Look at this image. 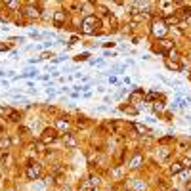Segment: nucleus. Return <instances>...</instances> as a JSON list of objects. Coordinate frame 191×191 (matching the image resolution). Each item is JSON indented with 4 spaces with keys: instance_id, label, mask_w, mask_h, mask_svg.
Wrapping results in <instances>:
<instances>
[{
    "instance_id": "1",
    "label": "nucleus",
    "mask_w": 191,
    "mask_h": 191,
    "mask_svg": "<svg viewBox=\"0 0 191 191\" xmlns=\"http://www.w3.org/2000/svg\"><path fill=\"white\" fill-rule=\"evenodd\" d=\"M97 25H99L97 17H96V15H88V17H84V21H82V32L84 34H92Z\"/></svg>"
},
{
    "instance_id": "2",
    "label": "nucleus",
    "mask_w": 191,
    "mask_h": 191,
    "mask_svg": "<svg viewBox=\"0 0 191 191\" xmlns=\"http://www.w3.org/2000/svg\"><path fill=\"white\" fill-rule=\"evenodd\" d=\"M166 31H168V27L164 25L162 19H155V21H151V32L155 34V36H159L160 40H162V36L166 34Z\"/></svg>"
},
{
    "instance_id": "3",
    "label": "nucleus",
    "mask_w": 191,
    "mask_h": 191,
    "mask_svg": "<svg viewBox=\"0 0 191 191\" xmlns=\"http://www.w3.org/2000/svg\"><path fill=\"white\" fill-rule=\"evenodd\" d=\"M57 140V130L56 128H46L42 132V143H52Z\"/></svg>"
},
{
    "instance_id": "4",
    "label": "nucleus",
    "mask_w": 191,
    "mask_h": 191,
    "mask_svg": "<svg viewBox=\"0 0 191 191\" xmlns=\"http://www.w3.org/2000/svg\"><path fill=\"white\" fill-rule=\"evenodd\" d=\"M40 176V164H29L27 166V178L29 180H36Z\"/></svg>"
},
{
    "instance_id": "5",
    "label": "nucleus",
    "mask_w": 191,
    "mask_h": 191,
    "mask_svg": "<svg viewBox=\"0 0 191 191\" xmlns=\"http://www.w3.org/2000/svg\"><path fill=\"white\" fill-rule=\"evenodd\" d=\"M63 23H65V12H63V10H59V12L54 13V25H56V27H61Z\"/></svg>"
},
{
    "instance_id": "6",
    "label": "nucleus",
    "mask_w": 191,
    "mask_h": 191,
    "mask_svg": "<svg viewBox=\"0 0 191 191\" xmlns=\"http://www.w3.org/2000/svg\"><path fill=\"white\" fill-rule=\"evenodd\" d=\"M10 145H12L10 138L2 136V138H0V153H2V155H4V153H8V151H10Z\"/></svg>"
},
{
    "instance_id": "7",
    "label": "nucleus",
    "mask_w": 191,
    "mask_h": 191,
    "mask_svg": "<svg viewBox=\"0 0 191 191\" xmlns=\"http://www.w3.org/2000/svg\"><path fill=\"white\" fill-rule=\"evenodd\" d=\"M63 141H65V145L67 147H76V140H75V136L73 134H63Z\"/></svg>"
},
{
    "instance_id": "8",
    "label": "nucleus",
    "mask_w": 191,
    "mask_h": 191,
    "mask_svg": "<svg viewBox=\"0 0 191 191\" xmlns=\"http://www.w3.org/2000/svg\"><path fill=\"white\" fill-rule=\"evenodd\" d=\"M178 23H180V17H178V15H166V17H164V25L166 27L178 25Z\"/></svg>"
},
{
    "instance_id": "9",
    "label": "nucleus",
    "mask_w": 191,
    "mask_h": 191,
    "mask_svg": "<svg viewBox=\"0 0 191 191\" xmlns=\"http://www.w3.org/2000/svg\"><path fill=\"white\" fill-rule=\"evenodd\" d=\"M143 162V157H141L140 153L138 155H134V159H132V162H130V168H138V166Z\"/></svg>"
},
{
    "instance_id": "10",
    "label": "nucleus",
    "mask_w": 191,
    "mask_h": 191,
    "mask_svg": "<svg viewBox=\"0 0 191 191\" xmlns=\"http://www.w3.org/2000/svg\"><path fill=\"white\" fill-rule=\"evenodd\" d=\"M23 13H25L27 17H38V15H40L36 8H25V12H23Z\"/></svg>"
},
{
    "instance_id": "11",
    "label": "nucleus",
    "mask_w": 191,
    "mask_h": 191,
    "mask_svg": "<svg viewBox=\"0 0 191 191\" xmlns=\"http://www.w3.org/2000/svg\"><path fill=\"white\" fill-rule=\"evenodd\" d=\"M182 170H184L182 162H174V164H170V174H180Z\"/></svg>"
},
{
    "instance_id": "12",
    "label": "nucleus",
    "mask_w": 191,
    "mask_h": 191,
    "mask_svg": "<svg viewBox=\"0 0 191 191\" xmlns=\"http://www.w3.org/2000/svg\"><path fill=\"white\" fill-rule=\"evenodd\" d=\"M6 113L10 115V121H13V122H17L19 119H21V115H19L17 111H12V109H6Z\"/></svg>"
},
{
    "instance_id": "13",
    "label": "nucleus",
    "mask_w": 191,
    "mask_h": 191,
    "mask_svg": "<svg viewBox=\"0 0 191 191\" xmlns=\"http://www.w3.org/2000/svg\"><path fill=\"white\" fill-rule=\"evenodd\" d=\"M166 67H168V69H174V71H180V69H182V65H180V63H176V61H170V59L166 61Z\"/></svg>"
},
{
    "instance_id": "14",
    "label": "nucleus",
    "mask_w": 191,
    "mask_h": 191,
    "mask_svg": "<svg viewBox=\"0 0 191 191\" xmlns=\"http://www.w3.org/2000/svg\"><path fill=\"white\" fill-rule=\"evenodd\" d=\"M136 130H138V132H141V134H151V130H149V128H147V126H141V124H136Z\"/></svg>"
},
{
    "instance_id": "15",
    "label": "nucleus",
    "mask_w": 191,
    "mask_h": 191,
    "mask_svg": "<svg viewBox=\"0 0 191 191\" xmlns=\"http://www.w3.org/2000/svg\"><path fill=\"white\" fill-rule=\"evenodd\" d=\"M57 126H59V128H65V130H67V128H69V121H63V119H59V121H57Z\"/></svg>"
},
{
    "instance_id": "16",
    "label": "nucleus",
    "mask_w": 191,
    "mask_h": 191,
    "mask_svg": "<svg viewBox=\"0 0 191 191\" xmlns=\"http://www.w3.org/2000/svg\"><path fill=\"white\" fill-rule=\"evenodd\" d=\"M182 166L184 168H191V159H184L182 160Z\"/></svg>"
},
{
    "instance_id": "17",
    "label": "nucleus",
    "mask_w": 191,
    "mask_h": 191,
    "mask_svg": "<svg viewBox=\"0 0 191 191\" xmlns=\"http://www.w3.org/2000/svg\"><path fill=\"white\" fill-rule=\"evenodd\" d=\"M6 6H8V8H12V10H15V8H19V2H8Z\"/></svg>"
},
{
    "instance_id": "18",
    "label": "nucleus",
    "mask_w": 191,
    "mask_h": 191,
    "mask_svg": "<svg viewBox=\"0 0 191 191\" xmlns=\"http://www.w3.org/2000/svg\"><path fill=\"white\" fill-rule=\"evenodd\" d=\"M153 109H155V111H160V109H162V103H157V105H153Z\"/></svg>"
},
{
    "instance_id": "19",
    "label": "nucleus",
    "mask_w": 191,
    "mask_h": 191,
    "mask_svg": "<svg viewBox=\"0 0 191 191\" xmlns=\"http://www.w3.org/2000/svg\"><path fill=\"white\" fill-rule=\"evenodd\" d=\"M189 189H191V182H189Z\"/></svg>"
}]
</instances>
